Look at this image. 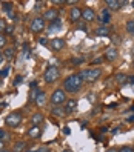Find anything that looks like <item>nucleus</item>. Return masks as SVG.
Instances as JSON below:
<instances>
[{
    "instance_id": "nucleus-29",
    "label": "nucleus",
    "mask_w": 134,
    "mask_h": 152,
    "mask_svg": "<svg viewBox=\"0 0 134 152\" xmlns=\"http://www.w3.org/2000/svg\"><path fill=\"white\" fill-rule=\"evenodd\" d=\"M23 57H29V48H28V45H25L23 46Z\"/></svg>"
},
{
    "instance_id": "nucleus-14",
    "label": "nucleus",
    "mask_w": 134,
    "mask_h": 152,
    "mask_svg": "<svg viewBox=\"0 0 134 152\" xmlns=\"http://www.w3.org/2000/svg\"><path fill=\"white\" fill-rule=\"evenodd\" d=\"M69 17H71V20H73V22H79L80 19H82V11H80L77 6H74L73 10L69 11Z\"/></svg>"
},
{
    "instance_id": "nucleus-1",
    "label": "nucleus",
    "mask_w": 134,
    "mask_h": 152,
    "mask_svg": "<svg viewBox=\"0 0 134 152\" xmlns=\"http://www.w3.org/2000/svg\"><path fill=\"white\" fill-rule=\"evenodd\" d=\"M83 85V80L80 77V74H73L66 77V80L63 82V86H65V91L66 92H77L80 88Z\"/></svg>"
},
{
    "instance_id": "nucleus-4",
    "label": "nucleus",
    "mask_w": 134,
    "mask_h": 152,
    "mask_svg": "<svg viewBox=\"0 0 134 152\" xmlns=\"http://www.w3.org/2000/svg\"><path fill=\"white\" fill-rule=\"evenodd\" d=\"M22 120H23L22 112H20V111H15V112H11L10 115H8L6 120H5V123H6L8 128H17V126L22 123Z\"/></svg>"
},
{
    "instance_id": "nucleus-19",
    "label": "nucleus",
    "mask_w": 134,
    "mask_h": 152,
    "mask_svg": "<svg viewBox=\"0 0 134 152\" xmlns=\"http://www.w3.org/2000/svg\"><path fill=\"white\" fill-rule=\"evenodd\" d=\"M26 149V141H17L13 146V152H25Z\"/></svg>"
},
{
    "instance_id": "nucleus-43",
    "label": "nucleus",
    "mask_w": 134,
    "mask_h": 152,
    "mask_svg": "<svg viewBox=\"0 0 134 152\" xmlns=\"http://www.w3.org/2000/svg\"><path fill=\"white\" fill-rule=\"evenodd\" d=\"M40 43L42 45H46V39H40Z\"/></svg>"
},
{
    "instance_id": "nucleus-44",
    "label": "nucleus",
    "mask_w": 134,
    "mask_h": 152,
    "mask_svg": "<svg viewBox=\"0 0 134 152\" xmlns=\"http://www.w3.org/2000/svg\"><path fill=\"white\" fill-rule=\"evenodd\" d=\"M62 152H73V151H71V149H68V148H66V149H63V151H62Z\"/></svg>"
},
{
    "instance_id": "nucleus-27",
    "label": "nucleus",
    "mask_w": 134,
    "mask_h": 152,
    "mask_svg": "<svg viewBox=\"0 0 134 152\" xmlns=\"http://www.w3.org/2000/svg\"><path fill=\"white\" fill-rule=\"evenodd\" d=\"M6 46V37H5V35H2V34H0V49H2V48H5Z\"/></svg>"
},
{
    "instance_id": "nucleus-12",
    "label": "nucleus",
    "mask_w": 134,
    "mask_h": 152,
    "mask_svg": "<svg viewBox=\"0 0 134 152\" xmlns=\"http://www.w3.org/2000/svg\"><path fill=\"white\" fill-rule=\"evenodd\" d=\"M99 22L103 23V25H108L111 22V12L108 10H103L100 14H99Z\"/></svg>"
},
{
    "instance_id": "nucleus-26",
    "label": "nucleus",
    "mask_w": 134,
    "mask_h": 152,
    "mask_svg": "<svg viewBox=\"0 0 134 152\" xmlns=\"http://www.w3.org/2000/svg\"><path fill=\"white\" fill-rule=\"evenodd\" d=\"M52 114L54 115H59V117H63V114H65V111L60 108V106H57V108H54L52 109Z\"/></svg>"
},
{
    "instance_id": "nucleus-45",
    "label": "nucleus",
    "mask_w": 134,
    "mask_h": 152,
    "mask_svg": "<svg viewBox=\"0 0 134 152\" xmlns=\"http://www.w3.org/2000/svg\"><path fill=\"white\" fill-rule=\"evenodd\" d=\"M106 152H119V151H116V149H108Z\"/></svg>"
},
{
    "instance_id": "nucleus-17",
    "label": "nucleus",
    "mask_w": 134,
    "mask_h": 152,
    "mask_svg": "<svg viewBox=\"0 0 134 152\" xmlns=\"http://www.w3.org/2000/svg\"><path fill=\"white\" fill-rule=\"evenodd\" d=\"M76 106H77V100H74V98H71V100L66 102V106H65V112L66 114H71L74 109H76Z\"/></svg>"
},
{
    "instance_id": "nucleus-49",
    "label": "nucleus",
    "mask_w": 134,
    "mask_h": 152,
    "mask_svg": "<svg viewBox=\"0 0 134 152\" xmlns=\"http://www.w3.org/2000/svg\"><path fill=\"white\" fill-rule=\"evenodd\" d=\"M131 5H133V6H134V2H131Z\"/></svg>"
},
{
    "instance_id": "nucleus-5",
    "label": "nucleus",
    "mask_w": 134,
    "mask_h": 152,
    "mask_svg": "<svg viewBox=\"0 0 134 152\" xmlns=\"http://www.w3.org/2000/svg\"><path fill=\"white\" fill-rule=\"evenodd\" d=\"M59 75H60V72H59L57 66H48L46 71H45V74H43V80L46 83H54L59 78Z\"/></svg>"
},
{
    "instance_id": "nucleus-11",
    "label": "nucleus",
    "mask_w": 134,
    "mask_h": 152,
    "mask_svg": "<svg viewBox=\"0 0 134 152\" xmlns=\"http://www.w3.org/2000/svg\"><path fill=\"white\" fill-rule=\"evenodd\" d=\"M48 31H49V32H59V31H62V20L57 19V20H54V22H49Z\"/></svg>"
},
{
    "instance_id": "nucleus-47",
    "label": "nucleus",
    "mask_w": 134,
    "mask_h": 152,
    "mask_svg": "<svg viewBox=\"0 0 134 152\" xmlns=\"http://www.w3.org/2000/svg\"><path fill=\"white\" fill-rule=\"evenodd\" d=\"M0 149H3V141H0Z\"/></svg>"
},
{
    "instance_id": "nucleus-8",
    "label": "nucleus",
    "mask_w": 134,
    "mask_h": 152,
    "mask_svg": "<svg viewBox=\"0 0 134 152\" xmlns=\"http://www.w3.org/2000/svg\"><path fill=\"white\" fill-rule=\"evenodd\" d=\"M46 19V20H49V22H54V20H57L59 19V11L57 10H46L45 11V14H43V20Z\"/></svg>"
},
{
    "instance_id": "nucleus-9",
    "label": "nucleus",
    "mask_w": 134,
    "mask_h": 152,
    "mask_svg": "<svg viewBox=\"0 0 134 152\" xmlns=\"http://www.w3.org/2000/svg\"><path fill=\"white\" fill-rule=\"evenodd\" d=\"M82 19L85 22H93V20H96V12L91 10V8H85V10L82 11Z\"/></svg>"
},
{
    "instance_id": "nucleus-46",
    "label": "nucleus",
    "mask_w": 134,
    "mask_h": 152,
    "mask_svg": "<svg viewBox=\"0 0 134 152\" xmlns=\"http://www.w3.org/2000/svg\"><path fill=\"white\" fill-rule=\"evenodd\" d=\"M0 152H10V151H8V149H5V148H3V149H0Z\"/></svg>"
},
{
    "instance_id": "nucleus-22",
    "label": "nucleus",
    "mask_w": 134,
    "mask_h": 152,
    "mask_svg": "<svg viewBox=\"0 0 134 152\" xmlns=\"http://www.w3.org/2000/svg\"><path fill=\"white\" fill-rule=\"evenodd\" d=\"M127 78H128V75H125V74H117L114 77V80L117 83H127Z\"/></svg>"
},
{
    "instance_id": "nucleus-40",
    "label": "nucleus",
    "mask_w": 134,
    "mask_h": 152,
    "mask_svg": "<svg viewBox=\"0 0 134 152\" xmlns=\"http://www.w3.org/2000/svg\"><path fill=\"white\" fill-rule=\"evenodd\" d=\"M79 29H83V31H85V29H86V26H85V25H79Z\"/></svg>"
},
{
    "instance_id": "nucleus-32",
    "label": "nucleus",
    "mask_w": 134,
    "mask_h": 152,
    "mask_svg": "<svg viewBox=\"0 0 134 152\" xmlns=\"http://www.w3.org/2000/svg\"><path fill=\"white\" fill-rule=\"evenodd\" d=\"M22 80H23V77H22V75H17V77H15V82H14V85H15V86H19V85L22 83Z\"/></svg>"
},
{
    "instance_id": "nucleus-10",
    "label": "nucleus",
    "mask_w": 134,
    "mask_h": 152,
    "mask_svg": "<svg viewBox=\"0 0 134 152\" xmlns=\"http://www.w3.org/2000/svg\"><path fill=\"white\" fill-rule=\"evenodd\" d=\"M34 102H35V104L43 106V104H45V102H46V94H45L43 91L34 92Z\"/></svg>"
},
{
    "instance_id": "nucleus-34",
    "label": "nucleus",
    "mask_w": 134,
    "mask_h": 152,
    "mask_svg": "<svg viewBox=\"0 0 134 152\" xmlns=\"http://www.w3.org/2000/svg\"><path fill=\"white\" fill-rule=\"evenodd\" d=\"M39 151H40V152H51V151H49V148H46V146H42V148H39Z\"/></svg>"
},
{
    "instance_id": "nucleus-42",
    "label": "nucleus",
    "mask_w": 134,
    "mask_h": 152,
    "mask_svg": "<svg viewBox=\"0 0 134 152\" xmlns=\"http://www.w3.org/2000/svg\"><path fill=\"white\" fill-rule=\"evenodd\" d=\"M26 152H40V151H39V149H28Z\"/></svg>"
},
{
    "instance_id": "nucleus-35",
    "label": "nucleus",
    "mask_w": 134,
    "mask_h": 152,
    "mask_svg": "<svg viewBox=\"0 0 134 152\" xmlns=\"http://www.w3.org/2000/svg\"><path fill=\"white\" fill-rule=\"evenodd\" d=\"M3 61H5V57H3V52H2V51H0V65H2V63H3Z\"/></svg>"
},
{
    "instance_id": "nucleus-16",
    "label": "nucleus",
    "mask_w": 134,
    "mask_h": 152,
    "mask_svg": "<svg viewBox=\"0 0 134 152\" xmlns=\"http://www.w3.org/2000/svg\"><path fill=\"white\" fill-rule=\"evenodd\" d=\"M28 135H29L31 138L40 137V135H42V128H40V126H32V128L28 131Z\"/></svg>"
},
{
    "instance_id": "nucleus-25",
    "label": "nucleus",
    "mask_w": 134,
    "mask_h": 152,
    "mask_svg": "<svg viewBox=\"0 0 134 152\" xmlns=\"http://www.w3.org/2000/svg\"><path fill=\"white\" fill-rule=\"evenodd\" d=\"M8 138H10V134H8L6 131H3V129H0V141H6Z\"/></svg>"
},
{
    "instance_id": "nucleus-3",
    "label": "nucleus",
    "mask_w": 134,
    "mask_h": 152,
    "mask_svg": "<svg viewBox=\"0 0 134 152\" xmlns=\"http://www.w3.org/2000/svg\"><path fill=\"white\" fill-rule=\"evenodd\" d=\"M65 102H66V92L63 89H56L51 95V104L57 108V106H62Z\"/></svg>"
},
{
    "instance_id": "nucleus-13",
    "label": "nucleus",
    "mask_w": 134,
    "mask_h": 152,
    "mask_svg": "<svg viewBox=\"0 0 134 152\" xmlns=\"http://www.w3.org/2000/svg\"><path fill=\"white\" fill-rule=\"evenodd\" d=\"M49 46H51V49H54V51H60L62 48L65 46V42L62 39H52L49 42Z\"/></svg>"
},
{
    "instance_id": "nucleus-36",
    "label": "nucleus",
    "mask_w": 134,
    "mask_h": 152,
    "mask_svg": "<svg viewBox=\"0 0 134 152\" xmlns=\"http://www.w3.org/2000/svg\"><path fill=\"white\" fill-rule=\"evenodd\" d=\"M127 80H128V83H131V85H134V77H133V75H131V77H128Z\"/></svg>"
},
{
    "instance_id": "nucleus-31",
    "label": "nucleus",
    "mask_w": 134,
    "mask_h": 152,
    "mask_svg": "<svg viewBox=\"0 0 134 152\" xmlns=\"http://www.w3.org/2000/svg\"><path fill=\"white\" fill-rule=\"evenodd\" d=\"M8 71H10V68H5L3 71H0V78H3V77H6V75H8Z\"/></svg>"
},
{
    "instance_id": "nucleus-38",
    "label": "nucleus",
    "mask_w": 134,
    "mask_h": 152,
    "mask_svg": "<svg viewBox=\"0 0 134 152\" xmlns=\"http://www.w3.org/2000/svg\"><path fill=\"white\" fill-rule=\"evenodd\" d=\"M103 58H94V63H102Z\"/></svg>"
},
{
    "instance_id": "nucleus-37",
    "label": "nucleus",
    "mask_w": 134,
    "mask_h": 152,
    "mask_svg": "<svg viewBox=\"0 0 134 152\" xmlns=\"http://www.w3.org/2000/svg\"><path fill=\"white\" fill-rule=\"evenodd\" d=\"M52 3H56V5H63L65 2H62V0H54V2H52Z\"/></svg>"
},
{
    "instance_id": "nucleus-48",
    "label": "nucleus",
    "mask_w": 134,
    "mask_h": 152,
    "mask_svg": "<svg viewBox=\"0 0 134 152\" xmlns=\"http://www.w3.org/2000/svg\"><path fill=\"white\" fill-rule=\"evenodd\" d=\"M131 54L134 56V46H133V49H131Z\"/></svg>"
},
{
    "instance_id": "nucleus-6",
    "label": "nucleus",
    "mask_w": 134,
    "mask_h": 152,
    "mask_svg": "<svg viewBox=\"0 0 134 152\" xmlns=\"http://www.w3.org/2000/svg\"><path fill=\"white\" fill-rule=\"evenodd\" d=\"M29 29L35 34H39L45 29V20H43V17H35V19H32L31 25H29Z\"/></svg>"
},
{
    "instance_id": "nucleus-33",
    "label": "nucleus",
    "mask_w": 134,
    "mask_h": 152,
    "mask_svg": "<svg viewBox=\"0 0 134 152\" xmlns=\"http://www.w3.org/2000/svg\"><path fill=\"white\" fill-rule=\"evenodd\" d=\"M5 28H6V23H5V20H3V19H0V32L5 31Z\"/></svg>"
},
{
    "instance_id": "nucleus-7",
    "label": "nucleus",
    "mask_w": 134,
    "mask_h": 152,
    "mask_svg": "<svg viewBox=\"0 0 134 152\" xmlns=\"http://www.w3.org/2000/svg\"><path fill=\"white\" fill-rule=\"evenodd\" d=\"M125 5V2H119V0H106V10L108 11H117Z\"/></svg>"
},
{
    "instance_id": "nucleus-24",
    "label": "nucleus",
    "mask_w": 134,
    "mask_h": 152,
    "mask_svg": "<svg viewBox=\"0 0 134 152\" xmlns=\"http://www.w3.org/2000/svg\"><path fill=\"white\" fill-rule=\"evenodd\" d=\"M127 31H128V34L134 35V20H130L127 23Z\"/></svg>"
},
{
    "instance_id": "nucleus-50",
    "label": "nucleus",
    "mask_w": 134,
    "mask_h": 152,
    "mask_svg": "<svg viewBox=\"0 0 134 152\" xmlns=\"http://www.w3.org/2000/svg\"><path fill=\"white\" fill-rule=\"evenodd\" d=\"M133 66H134V60H133Z\"/></svg>"
},
{
    "instance_id": "nucleus-39",
    "label": "nucleus",
    "mask_w": 134,
    "mask_h": 152,
    "mask_svg": "<svg viewBox=\"0 0 134 152\" xmlns=\"http://www.w3.org/2000/svg\"><path fill=\"white\" fill-rule=\"evenodd\" d=\"M63 134H66V135H68V134H69V128H63Z\"/></svg>"
},
{
    "instance_id": "nucleus-41",
    "label": "nucleus",
    "mask_w": 134,
    "mask_h": 152,
    "mask_svg": "<svg viewBox=\"0 0 134 152\" xmlns=\"http://www.w3.org/2000/svg\"><path fill=\"white\" fill-rule=\"evenodd\" d=\"M127 120H128V121H134V115H130V117H128Z\"/></svg>"
},
{
    "instance_id": "nucleus-15",
    "label": "nucleus",
    "mask_w": 134,
    "mask_h": 152,
    "mask_svg": "<svg viewBox=\"0 0 134 152\" xmlns=\"http://www.w3.org/2000/svg\"><path fill=\"white\" fill-rule=\"evenodd\" d=\"M105 58L114 61L116 58H117V49H116V48H108L106 52H105Z\"/></svg>"
},
{
    "instance_id": "nucleus-21",
    "label": "nucleus",
    "mask_w": 134,
    "mask_h": 152,
    "mask_svg": "<svg viewBox=\"0 0 134 152\" xmlns=\"http://www.w3.org/2000/svg\"><path fill=\"white\" fill-rule=\"evenodd\" d=\"M14 56H15L14 48H6V49H5V52H3L5 60H13V58H14Z\"/></svg>"
},
{
    "instance_id": "nucleus-18",
    "label": "nucleus",
    "mask_w": 134,
    "mask_h": 152,
    "mask_svg": "<svg viewBox=\"0 0 134 152\" xmlns=\"http://www.w3.org/2000/svg\"><path fill=\"white\" fill-rule=\"evenodd\" d=\"M43 121V114L37 112V114H34L32 117H31V123H32V126H39V124Z\"/></svg>"
},
{
    "instance_id": "nucleus-28",
    "label": "nucleus",
    "mask_w": 134,
    "mask_h": 152,
    "mask_svg": "<svg viewBox=\"0 0 134 152\" xmlns=\"http://www.w3.org/2000/svg\"><path fill=\"white\" fill-rule=\"evenodd\" d=\"M5 32H6L8 35H13V34H14V26H6Z\"/></svg>"
},
{
    "instance_id": "nucleus-30",
    "label": "nucleus",
    "mask_w": 134,
    "mask_h": 152,
    "mask_svg": "<svg viewBox=\"0 0 134 152\" xmlns=\"http://www.w3.org/2000/svg\"><path fill=\"white\" fill-rule=\"evenodd\" d=\"M119 152H134V148H131V146H123Z\"/></svg>"
},
{
    "instance_id": "nucleus-20",
    "label": "nucleus",
    "mask_w": 134,
    "mask_h": 152,
    "mask_svg": "<svg viewBox=\"0 0 134 152\" xmlns=\"http://www.w3.org/2000/svg\"><path fill=\"white\" fill-rule=\"evenodd\" d=\"M110 28L108 26H99V28L96 29V34L97 35H100V37H105V35H110Z\"/></svg>"
},
{
    "instance_id": "nucleus-2",
    "label": "nucleus",
    "mask_w": 134,
    "mask_h": 152,
    "mask_svg": "<svg viewBox=\"0 0 134 152\" xmlns=\"http://www.w3.org/2000/svg\"><path fill=\"white\" fill-rule=\"evenodd\" d=\"M100 74H102V71H100L99 68H93V69H85V71H82V72H80V77H82L83 82L93 83V82H96V80L100 77Z\"/></svg>"
},
{
    "instance_id": "nucleus-23",
    "label": "nucleus",
    "mask_w": 134,
    "mask_h": 152,
    "mask_svg": "<svg viewBox=\"0 0 134 152\" xmlns=\"http://www.w3.org/2000/svg\"><path fill=\"white\" fill-rule=\"evenodd\" d=\"M2 6H3V11L13 12V3H10V2H2Z\"/></svg>"
}]
</instances>
